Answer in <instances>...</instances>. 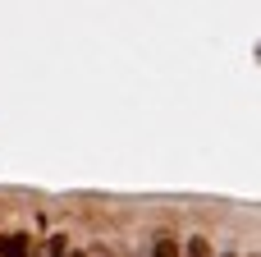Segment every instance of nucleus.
I'll use <instances>...</instances> for the list:
<instances>
[{
	"label": "nucleus",
	"mask_w": 261,
	"mask_h": 257,
	"mask_svg": "<svg viewBox=\"0 0 261 257\" xmlns=\"http://www.w3.org/2000/svg\"><path fill=\"white\" fill-rule=\"evenodd\" d=\"M46 257H69V239H50L46 244Z\"/></svg>",
	"instance_id": "3"
},
{
	"label": "nucleus",
	"mask_w": 261,
	"mask_h": 257,
	"mask_svg": "<svg viewBox=\"0 0 261 257\" xmlns=\"http://www.w3.org/2000/svg\"><path fill=\"white\" fill-rule=\"evenodd\" d=\"M23 253H28V239H18V235L0 239V257H23Z\"/></svg>",
	"instance_id": "1"
},
{
	"label": "nucleus",
	"mask_w": 261,
	"mask_h": 257,
	"mask_svg": "<svg viewBox=\"0 0 261 257\" xmlns=\"http://www.w3.org/2000/svg\"><path fill=\"white\" fill-rule=\"evenodd\" d=\"M184 257H211V244L206 239H188L184 244Z\"/></svg>",
	"instance_id": "2"
},
{
	"label": "nucleus",
	"mask_w": 261,
	"mask_h": 257,
	"mask_svg": "<svg viewBox=\"0 0 261 257\" xmlns=\"http://www.w3.org/2000/svg\"><path fill=\"white\" fill-rule=\"evenodd\" d=\"M151 257H179V248H174V239H161V244L151 248Z\"/></svg>",
	"instance_id": "4"
}]
</instances>
